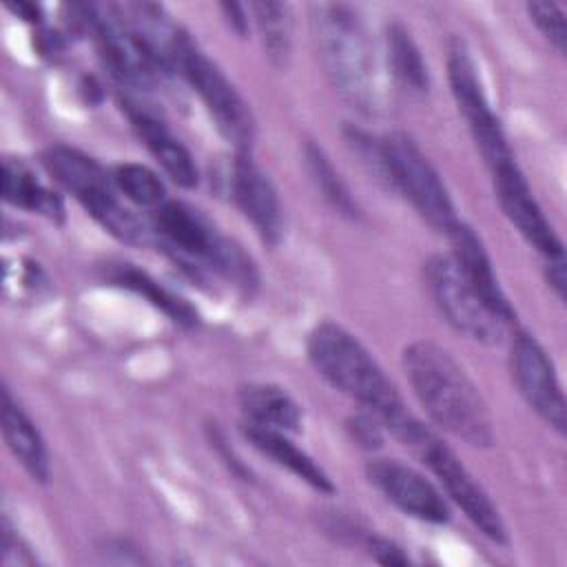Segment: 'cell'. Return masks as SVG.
I'll return each instance as SVG.
<instances>
[{
	"label": "cell",
	"instance_id": "cell-2",
	"mask_svg": "<svg viewBox=\"0 0 567 567\" xmlns=\"http://www.w3.org/2000/svg\"><path fill=\"white\" fill-rule=\"evenodd\" d=\"M312 40L334 91L352 109L372 115L381 109V80L372 42L357 9L321 2L312 7Z\"/></svg>",
	"mask_w": 567,
	"mask_h": 567
},
{
	"label": "cell",
	"instance_id": "cell-34",
	"mask_svg": "<svg viewBox=\"0 0 567 567\" xmlns=\"http://www.w3.org/2000/svg\"><path fill=\"white\" fill-rule=\"evenodd\" d=\"M210 443H213V447H217L224 456H226V463L230 465V470L237 474V476H241V478H246L248 476V470H246V465L233 454V450L226 445V441H224V436H221V432L217 430V427H213L210 430Z\"/></svg>",
	"mask_w": 567,
	"mask_h": 567
},
{
	"label": "cell",
	"instance_id": "cell-27",
	"mask_svg": "<svg viewBox=\"0 0 567 567\" xmlns=\"http://www.w3.org/2000/svg\"><path fill=\"white\" fill-rule=\"evenodd\" d=\"M346 142L350 144V148L354 151V155L359 157V162L365 166V171L388 190H392L390 184V171H388V159H385V151H383V140L372 137L370 133L357 128V126H348L346 128Z\"/></svg>",
	"mask_w": 567,
	"mask_h": 567
},
{
	"label": "cell",
	"instance_id": "cell-33",
	"mask_svg": "<svg viewBox=\"0 0 567 567\" xmlns=\"http://www.w3.org/2000/svg\"><path fill=\"white\" fill-rule=\"evenodd\" d=\"M545 279L554 295L563 301L565 299V257L563 259H547L545 264Z\"/></svg>",
	"mask_w": 567,
	"mask_h": 567
},
{
	"label": "cell",
	"instance_id": "cell-28",
	"mask_svg": "<svg viewBox=\"0 0 567 567\" xmlns=\"http://www.w3.org/2000/svg\"><path fill=\"white\" fill-rule=\"evenodd\" d=\"M527 16L534 22V27L543 33L545 40L558 51L565 53L567 47V24H565V11L556 2H527Z\"/></svg>",
	"mask_w": 567,
	"mask_h": 567
},
{
	"label": "cell",
	"instance_id": "cell-11",
	"mask_svg": "<svg viewBox=\"0 0 567 567\" xmlns=\"http://www.w3.org/2000/svg\"><path fill=\"white\" fill-rule=\"evenodd\" d=\"M80 18L95 33L100 53L111 73L133 89H148L155 82L159 64L131 31L117 11V4H82Z\"/></svg>",
	"mask_w": 567,
	"mask_h": 567
},
{
	"label": "cell",
	"instance_id": "cell-15",
	"mask_svg": "<svg viewBox=\"0 0 567 567\" xmlns=\"http://www.w3.org/2000/svg\"><path fill=\"white\" fill-rule=\"evenodd\" d=\"M228 186L244 217L255 226L261 241L275 246L284 230V210L270 177L259 168L250 153H237Z\"/></svg>",
	"mask_w": 567,
	"mask_h": 567
},
{
	"label": "cell",
	"instance_id": "cell-29",
	"mask_svg": "<svg viewBox=\"0 0 567 567\" xmlns=\"http://www.w3.org/2000/svg\"><path fill=\"white\" fill-rule=\"evenodd\" d=\"M0 563L4 567H18V565H33L35 556L29 551L22 536L16 532L11 520L2 516L0 525Z\"/></svg>",
	"mask_w": 567,
	"mask_h": 567
},
{
	"label": "cell",
	"instance_id": "cell-25",
	"mask_svg": "<svg viewBox=\"0 0 567 567\" xmlns=\"http://www.w3.org/2000/svg\"><path fill=\"white\" fill-rule=\"evenodd\" d=\"M303 162H306V171H308L315 188L321 193V197L339 215L357 219L359 217V206H357L348 184L341 179V175L337 173V168L332 166L328 155L323 153V148L308 140L303 144Z\"/></svg>",
	"mask_w": 567,
	"mask_h": 567
},
{
	"label": "cell",
	"instance_id": "cell-13",
	"mask_svg": "<svg viewBox=\"0 0 567 567\" xmlns=\"http://www.w3.org/2000/svg\"><path fill=\"white\" fill-rule=\"evenodd\" d=\"M368 483L405 516L443 525L450 520V505L443 492L414 467L396 458H372L365 465Z\"/></svg>",
	"mask_w": 567,
	"mask_h": 567
},
{
	"label": "cell",
	"instance_id": "cell-6",
	"mask_svg": "<svg viewBox=\"0 0 567 567\" xmlns=\"http://www.w3.org/2000/svg\"><path fill=\"white\" fill-rule=\"evenodd\" d=\"M423 277L434 306L456 332L483 346H498L507 337L509 323L485 303L450 255H432Z\"/></svg>",
	"mask_w": 567,
	"mask_h": 567
},
{
	"label": "cell",
	"instance_id": "cell-22",
	"mask_svg": "<svg viewBox=\"0 0 567 567\" xmlns=\"http://www.w3.org/2000/svg\"><path fill=\"white\" fill-rule=\"evenodd\" d=\"M109 281L144 297L151 306L162 310L173 323H177L182 328H195L199 321L197 310L188 301H184L182 297H177L175 292H171L168 288L157 284L148 272H144L131 264L113 266L109 270Z\"/></svg>",
	"mask_w": 567,
	"mask_h": 567
},
{
	"label": "cell",
	"instance_id": "cell-14",
	"mask_svg": "<svg viewBox=\"0 0 567 567\" xmlns=\"http://www.w3.org/2000/svg\"><path fill=\"white\" fill-rule=\"evenodd\" d=\"M494 190L503 215L520 233V237L536 248L545 259H563L565 248L545 213L540 210L525 175L520 173L516 159L501 164L492 171Z\"/></svg>",
	"mask_w": 567,
	"mask_h": 567
},
{
	"label": "cell",
	"instance_id": "cell-19",
	"mask_svg": "<svg viewBox=\"0 0 567 567\" xmlns=\"http://www.w3.org/2000/svg\"><path fill=\"white\" fill-rule=\"evenodd\" d=\"M241 432H244L246 441L257 452H261L264 456L272 458V463H277L284 470H288L290 474H295L297 478L308 483L312 489H317L321 494H332L334 492V485H332L330 476L326 474V470L308 452L297 447L286 436V432L261 427V425L246 423V421L241 425Z\"/></svg>",
	"mask_w": 567,
	"mask_h": 567
},
{
	"label": "cell",
	"instance_id": "cell-24",
	"mask_svg": "<svg viewBox=\"0 0 567 567\" xmlns=\"http://www.w3.org/2000/svg\"><path fill=\"white\" fill-rule=\"evenodd\" d=\"M248 11L252 13L268 60L277 69L286 66L292 49V18L288 4L264 0L250 2Z\"/></svg>",
	"mask_w": 567,
	"mask_h": 567
},
{
	"label": "cell",
	"instance_id": "cell-31",
	"mask_svg": "<svg viewBox=\"0 0 567 567\" xmlns=\"http://www.w3.org/2000/svg\"><path fill=\"white\" fill-rule=\"evenodd\" d=\"M368 551L381 565H408L410 558L394 540L385 536H368Z\"/></svg>",
	"mask_w": 567,
	"mask_h": 567
},
{
	"label": "cell",
	"instance_id": "cell-8",
	"mask_svg": "<svg viewBox=\"0 0 567 567\" xmlns=\"http://www.w3.org/2000/svg\"><path fill=\"white\" fill-rule=\"evenodd\" d=\"M42 164L104 230L115 233L126 224L131 210L117 199L113 177L93 157L66 144H53L42 153Z\"/></svg>",
	"mask_w": 567,
	"mask_h": 567
},
{
	"label": "cell",
	"instance_id": "cell-23",
	"mask_svg": "<svg viewBox=\"0 0 567 567\" xmlns=\"http://www.w3.org/2000/svg\"><path fill=\"white\" fill-rule=\"evenodd\" d=\"M385 51L390 73L401 86L412 93H425L430 89L427 64L403 22L394 20L385 27Z\"/></svg>",
	"mask_w": 567,
	"mask_h": 567
},
{
	"label": "cell",
	"instance_id": "cell-30",
	"mask_svg": "<svg viewBox=\"0 0 567 567\" xmlns=\"http://www.w3.org/2000/svg\"><path fill=\"white\" fill-rule=\"evenodd\" d=\"M381 421L370 414V412H361L354 414L346 421V427L350 432V436L363 447V450H377L383 445V430H381Z\"/></svg>",
	"mask_w": 567,
	"mask_h": 567
},
{
	"label": "cell",
	"instance_id": "cell-26",
	"mask_svg": "<svg viewBox=\"0 0 567 567\" xmlns=\"http://www.w3.org/2000/svg\"><path fill=\"white\" fill-rule=\"evenodd\" d=\"M115 188L133 204L144 208H157L166 202L164 182L148 166L137 162L117 164L111 173Z\"/></svg>",
	"mask_w": 567,
	"mask_h": 567
},
{
	"label": "cell",
	"instance_id": "cell-32",
	"mask_svg": "<svg viewBox=\"0 0 567 567\" xmlns=\"http://www.w3.org/2000/svg\"><path fill=\"white\" fill-rule=\"evenodd\" d=\"M219 11L224 13V20L228 22V27L244 38L248 33V7L237 4V2H221Z\"/></svg>",
	"mask_w": 567,
	"mask_h": 567
},
{
	"label": "cell",
	"instance_id": "cell-20",
	"mask_svg": "<svg viewBox=\"0 0 567 567\" xmlns=\"http://www.w3.org/2000/svg\"><path fill=\"white\" fill-rule=\"evenodd\" d=\"M239 408L246 423L279 432H299L303 412L290 392L272 383H246L239 388Z\"/></svg>",
	"mask_w": 567,
	"mask_h": 567
},
{
	"label": "cell",
	"instance_id": "cell-1",
	"mask_svg": "<svg viewBox=\"0 0 567 567\" xmlns=\"http://www.w3.org/2000/svg\"><path fill=\"white\" fill-rule=\"evenodd\" d=\"M405 379L427 416L472 447L494 443V421L476 383L439 343L419 339L401 354Z\"/></svg>",
	"mask_w": 567,
	"mask_h": 567
},
{
	"label": "cell",
	"instance_id": "cell-16",
	"mask_svg": "<svg viewBox=\"0 0 567 567\" xmlns=\"http://www.w3.org/2000/svg\"><path fill=\"white\" fill-rule=\"evenodd\" d=\"M452 241V259L458 266V270L463 272V277L474 286V290L485 299V303L509 326L516 319V310L512 306V301L507 299L494 266H492V257L485 250L481 237L463 221H458V226L447 235Z\"/></svg>",
	"mask_w": 567,
	"mask_h": 567
},
{
	"label": "cell",
	"instance_id": "cell-21",
	"mask_svg": "<svg viewBox=\"0 0 567 567\" xmlns=\"http://www.w3.org/2000/svg\"><path fill=\"white\" fill-rule=\"evenodd\" d=\"M2 197L16 208L44 215L51 221H62L64 206L58 193L49 190L29 166L18 159L2 162Z\"/></svg>",
	"mask_w": 567,
	"mask_h": 567
},
{
	"label": "cell",
	"instance_id": "cell-3",
	"mask_svg": "<svg viewBox=\"0 0 567 567\" xmlns=\"http://www.w3.org/2000/svg\"><path fill=\"white\" fill-rule=\"evenodd\" d=\"M306 352L310 365L328 385L357 401L383 425L405 410L401 394L377 359L343 326L334 321L315 326L308 334Z\"/></svg>",
	"mask_w": 567,
	"mask_h": 567
},
{
	"label": "cell",
	"instance_id": "cell-9",
	"mask_svg": "<svg viewBox=\"0 0 567 567\" xmlns=\"http://www.w3.org/2000/svg\"><path fill=\"white\" fill-rule=\"evenodd\" d=\"M447 80H450L456 106L463 113L467 128L472 133V140L481 151L489 171H494L501 164L514 162V153L507 144L501 122L485 97L481 78L476 73V64L465 42L458 38H452L447 44Z\"/></svg>",
	"mask_w": 567,
	"mask_h": 567
},
{
	"label": "cell",
	"instance_id": "cell-17",
	"mask_svg": "<svg viewBox=\"0 0 567 567\" xmlns=\"http://www.w3.org/2000/svg\"><path fill=\"white\" fill-rule=\"evenodd\" d=\"M2 436L22 470L35 483H47L51 476V463L44 439L7 385L2 388Z\"/></svg>",
	"mask_w": 567,
	"mask_h": 567
},
{
	"label": "cell",
	"instance_id": "cell-7",
	"mask_svg": "<svg viewBox=\"0 0 567 567\" xmlns=\"http://www.w3.org/2000/svg\"><path fill=\"white\" fill-rule=\"evenodd\" d=\"M175 71L193 86L217 131L235 146V151L250 153L255 140V120L248 102L239 95L224 71L208 60L193 40L179 53Z\"/></svg>",
	"mask_w": 567,
	"mask_h": 567
},
{
	"label": "cell",
	"instance_id": "cell-5",
	"mask_svg": "<svg viewBox=\"0 0 567 567\" xmlns=\"http://www.w3.org/2000/svg\"><path fill=\"white\" fill-rule=\"evenodd\" d=\"M383 151L392 190L401 193L434 230L450 235L461 219L450 190L427 155L405 133L385 135Z\"/></svg>",
	"mask_w": 567,
	"mask_h": 567
},
{
	"label": "cell",
	"instance_id": "cell-18",
	"mask_svg": "<svg viewBox=\"0 0 567 567\" xmlns=\"http://www.w3.org/2000/svg\"><path fill=\"white\" fill-rule=\"evenodd\" d=\"M128 120L142 144L157 159L164 173L182 188H195L199 173L188 148L148 111L128 109Z\"/></svg>",
	"mask_w": 567,
	"mask_h": 567
},
{
	"label": "cell",
	"instance_id": "cell-10",
	"mask_svg": "<svg viewBox=\"0 0 567 567\" xmlns=\"http://www.w3.org/2000/svg\"><path fill=\"white\" fill-rule=\"evenodd\" d=\"M509 372L523 401L551 430L565 434L567 408L556 368L545 348L527 332H516L509 346Z\"/></svg>",
	"mask_w": 567,
	"mask_h": 567
},
{
	"label": "cell",
	"instance_id": "cell-12",
	"mask_svg": "<svg viewBox=\"0 0 567 567\" xmlns=\"http://www.w3.org/2000/svg\"><path fill=\"white\" fill-rule=\"evenodd\" d=\"M153 230L193 272L210 268L219 275V266L233 246L197 208L184 202L157 206L153 210Z\"/></svg>",
	"mask_w": 567,
	"mask_h": 567
},
{
	"label": "cell",
	"instance_id": "cell-35",
	"mask_svg": "<svg viewBox=\"0 0 567 567\" xmlns=\"http://www.w3.org/2000/svg\"><path fill=\"white\" fill-rule=\"evenodd\" d=\"M7 9H9L11 13H16L18 18L27 20V22H40V20H42V9H40V4H35V2H24V0L7 2Z\"/></svg>",
	"mask_w": 567,
	"mask_h": 567
},
{
	"label": "cell",
	"instance_id": "cell-4",
	"mask_svg": "<svg viewBox=\"0 0 567 567\" xmlns=\"http://www.w3.org/2000/svg\"><path fill=\"white\" fill-rule=\"evenodd\" d=\"M392 436L405 445L427 470L436 476L443 492L456 503L463 514L496 545H507V527L498 507L492 503L487 492L476 483L470 470L458 461L454 450L443 443L425 423L414 419L408 410L385 423Z\"/></svg>",
	"mask_w": 567,
	"mask_h": 567
}]
</instances>
